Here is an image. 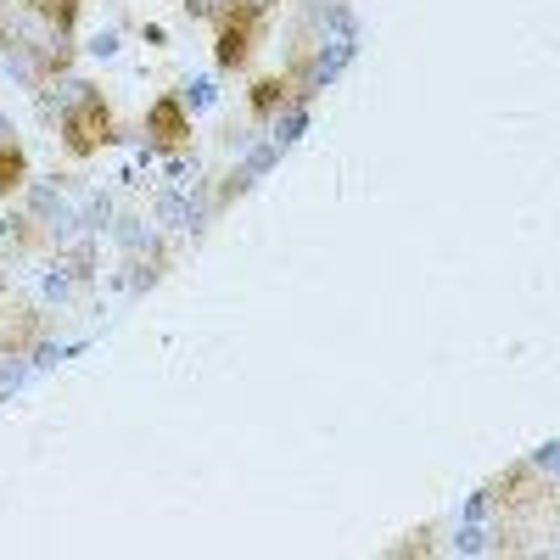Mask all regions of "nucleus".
I'll list each match as a JSON object with an SVG mask.
<instances>
[{
  "mask_svg": "<svg viewBox=\"0 0 560 560\" xmlns=\"http://www.w3.org/2000/svg\"><path fill=\"white\" fill-rule=\"evenodd\" d=\"M84 51L96 56V62H112V56L124 51V40H118V28H96V34L84 40Z\"/></svg>",
  "mask_w": 560,
  "mask_h": 560,
  "instance_id": "nucleus-14",
  "label": "nucleus"
},
{
  "mask_svg": "<svg viewBox=\"0 0 560 560\" xmlns=\"http://www.w3.org/2000/svg\"><path fill=\"white\" fill-rule=\"evenodd\" d=\"M180 101H185V112H213V107H219V79H213V73H202V79H185Z\"/></svg>",
  "mask_w": 560,
  "mask_h": 560,
  "instance_id": "nucleus-12",
  "label": "nucleus"
},
{
  "mask_svg": "<svg viewBox=\"0 0 560 560\" xmlns=\"http://www.w3.org/2000/svg\"><path fill=\"white\" fill-rule=\"evenodd\" d=\"M140 40H146V45H168V28L163 23H146V28H140Z\"/></svg>",
  "mask_w": 560,
  "mask_h": 560,
  "instance_id": "nucleus-16",
  "label": "nucleus"
},
{
  "mask_svg": "<svg viewBox=\"0 0 560 560\" xmlns=\"http://www.w3.org/2000/svg\"><path fill=\"white\" fill-rule=\"evenodd\" d=\"M62 135H68V152H79V157H90L96 146H107V135H112V118H107V101H84L79 112H68L62 118Z\"/></svg>",
  "mask_w": 560,
  "mask_h": 560,
  "instance_id": "nucleus-3",
  "label": "nucleus"
},
{
  "mask_svg": "<svg viewBox=\"0 0 560 560\" xmlns=\"http://www.w3.org/2000/svg\"><path fill=\"white\" fill-rule=\"evenodd\" d=\"M73 202H79V219L90 236H107L112 219H118V208H112V191H73Z\"/></svg>",
  "mask_w": 560,
  "mask_h": 560,
  "instance_id": "nucleus-8",
  "label": "nucleus"
},
{
  "mask_svg": "<svg viewBox=\"0 0 560 560\" xmlns=\"http://www.w3.org/2000/svg\"><path fill=\"white\" fill-rule=\"evenodd\" d=\"M532 471H538V476H549V482H555V476H560V437H555V443H544V448H538V454H532Z\"/></svg>",
  "mask_w": 560,
  "mask_h": 560,
  "instance_id": "nucleus-15",
  "label": "nucleus"
},
{
  "mask_svg": "<svg viewBox=\"0 0 560 560\" xmlns=\"http://www.w3.org/2000/svg\"><path fill=\"white\" fill-rule=\"evenodd\" d=\"M292 96H297L292 79H258V84H252V96H247V107H252V118H264V124H269Z\"/></svg>",
  "mask_w": 560,
  "mask_h": 560,
  "instance_id": "nucleus-9",
  "label": "nucleus"
},
{
  "mask_svg": "<svg viewBox=\"0 0 560 560\" xmlns=\"http://www.w3.org/2000/svg\"><path fill=\"white\" fill-rule=\"evenodd\" d=\"M12 135H17V129H12V118L0 112V146H12Z\"/></svg>",
  "mask_w": 560,
  "mask_h": 560,
  "instance_id": "nucleus-17",
  "label": "nucleus"
},
{
  "mask_svg": "<svg viewBox=\"0 0 560 560\" xmlns=\"http://www.w3.org/2000/svg\"><path fill=\"white\" fill-rule=\"evenodd\" d=\"M157 174H163L168 185H180V191H191V185H202V157H196V152H185V146H174V152H163Z\"/></svg>",
  "mask_w": 560,
  "mask_h": 560,
  "instance_id": "nucleus-10",
  "label": "nucleus"
},
{
  "mask_svg": "<svg viewBox=\"0 0 560 560\" xmlns=\"http://www.w3.org/2000/svg\"><path fill=\"white\" fill-rule=\"evenodd\" d=\"M185 135H191V112H185V101L180 96L152 101V112H146V140L163 146V152H174V146H185Z\"/></svg>",
  "mask_w": 560,
  "mask_h": 560,
  "instance_id": "nucleus-5",
  "label": "nucleus"
},
{
  "mask_svg": "<svg viewBox=\"0 0 560 560\" xmlns=\"http://www.w3.org/2000/svg\"><path fill=\"white\" fill-rule=\"evenodd\" d=\"M96 96H101L96 84L79 79V73H68V68H62V73H45L40 90H34V101H40V118H45V124H56V129H62V118H68V112H79L84 101H96Z\"/></svg>",
  "mask_w": 560,
  "mask_h": 560,
  "instance_id": "nucleus-2",
  "label": "nucleus"
},
{
  "mask_svg": "<svg viewBox=\"0 0 560 560\" xmlns=\"http://www.w3.org/2000/svg\"><path fill=\"white\" fill-rule=\"evenodd\" d=\"M17 185H28V157H23V146H0V196L6 191H17Z\"/></svg>",
  "mask_w": 560,
  "mask_h": 560,
  "instance_id": "nucleus-13",
  "label": "nucleus"
},
{
  "mask_svg": "<svg viewBox=\"0 0 560 560\" xmlns=\"http://www.w3.org/2000/svg\"><path fill=\"white\" fill-rule=\"evenodd\" d=\"M252 40H258V17L224 12L219 17V45H213V62H219V68H241V62L252 56Z\"/></svg>",
  "mask_w": 560,
  "mask_h": 560,
  "instance_id": "nucleus-4",
  "label": "nucleus"
},
{
  "mask_svg": "<svg viewBox=\"0 0 560 560\" xmlns=\"http://www.w3.org/2000/svg\"><path fill=\"white\" fill-rule=\"evenodd\" d=\"M308 118H314V112H308V96H292L286 107L275 112V118H269V129H264V135L275 140L280 152H286V146H297V140L308 135Z\"/></svg>",
  "mask_w": 560,
  "mask_h": 560,
  "instance_id": "nucleus-7",
  "label": "nucleus"
},
{
  "mask_svg": "<svg viewBox=\"0 0 560 560\" xmlns=\"http://www.w3.org/2000/svg\"><path fill=\"white\" fill-rule=\"evenodd\" d=\"M107 236L118 241L129 258H163V236H157V224H146L140 213H118Z\"/></svg>",
  "mask_w": 560,
  "mask_h": 560,
  "instance_id": "nucleus-6",
  "label": "nucleus"
},
{
  "mask_svg": "<svg viewBox=\"0 0 560 560\" xmlns=\"http://www.w3.org/2000/svg\"><path fill=\"white\" fill-rule=\"evenodd\" d=\"M448 549H454V555H493V527H482V521H460L454 538H448Z\"/></svg>",
  "mask_w": 560,
  "mask_h": 560,
  "instance_id": "nucleus-11",
  "label": "nucleus"
},
{
  "mask_svg": "<svg viewBox=\"0 0 560 560\" xmlns=\"http://www.w3.org/2000/svg\"><path fill=\"white\" fill-rule=\"evenodd\" d=\"M213 213H219V196L208 191V180L191 185V191H180V185H163V191H157V202H152V219L163 224V230H180V236H202Z\"/></svg>",
  "mask_w": 560,
  "mask_h": 560,
  "instance_id": "nucleus-1",
  "label": "nucleus"
}]
</instances>
